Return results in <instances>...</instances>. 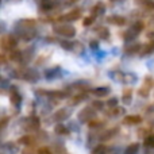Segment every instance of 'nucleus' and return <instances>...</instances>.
<instances>
[{"label":"nucleus","mask_w":154,"mask_h":154,"mask_svg":"<svg viewBox=\"0 0 154 154\" xmlns=\"http://www.w3.org/2000/svg\"><path fill=\"white\" fill-rule=\"evenodd\" d=\"M93 115H95V114H93V109L92 108H84L79 114V119L81 120V122L85 123V122H89V120L93 118Z\"/></svg>","instance_id":"nucleus-4"},{"label":"nucleus","mask_w":154,"mask_h":154,"mask_svg":"<svg viewBox=\"0 0 154 154\" xmlns=\"http://www.w3.org/2000/svg\"><path fill=\"white\" fill-rule=\"evenodd\" d=\"M89 46H91V49H92V50H96V49H99V43L96 42V41H92Z\"/></svg>","instance_id":"nucleus-26"},{"label":"nucleus","mask_w":154,"mask_h":154,"mask_svg":"<svg viewBox=\"0 0 154 154\" xmlns=\"http://www.w3.org/2000/svg\"><path fill=\"white\" fill-rule=\"evenodd\" d=\"M116 99H111V100H109V101H107V104H108V107H115V106H116Z\"/></svg>","instance_id":"nucleus-27"},{"label":"nucleus","mask_w":154,"mask_h":154,"mask_svg":"<svg viewBox=\"0 0 154 154\" xmlns=\"http://www.w3.org/2000/svg\"><path fill=\"white\" fill-rule=\"evenodd\" d=\"M146 8H149V10H154V2H146Z\"/></svg>","instance_id":"nucleus-28"},{"label":"nucleus","mask_w":154,"mask_h":154,"mask_svg":"<svg viewBox=\"0 0 154 154\" xmlns=\"http://www.w3.org/2000/svg\"><path fill=\"white\" fill-rule=\"evenodd\" d=\"M139 150V143H131L125 150V154H137Z\"/></svg>","instance_id":"nucleus-14"},{"label":"nucleus","mask_w":154,"mask_h":154,"mask_svg":"<svg viewBox=\"0 0 154 154\" xmlns=\"http://www.w3.org/2000/svg\"><path fill=\"white\" fill-rule=\"evenodd\" d=\"M92 93L95 96H97V97H104V96H107L109 93V87H100V88H95V89L92 91Z\"/></svg>","instance_id":"nucleus-10"},{"label":"nucleus","mask_w":154,"mask_h":154,"mask_svg":"<svg viewBox=\"0 0 154 154\" xmlns=\"http://www.w3.org/2000/svg\"><path fill=\"white\" fill-rule=\"evenodd\" d=\"M92 107H93V108H96V109H101L104 107V104H103V101H97V100H96V101H93V103H92Z\"/></svg>","instance_id":"nucleus-23"},{"label":"nucleus","mask_w":154,"mask_h":154,"mask_svg":"<svg viewBox=\"0 0 154 154\" xmlns=\"http://www.w3.org/2000/svg\"><path fill=\"white\" fill-rule=\"evenodd\" d=\"M145 146L146 147H154V134L153 135H149L146 139H145Z\"/></svg>","instance_id":"nucleus-18"},{"label":"nucleus","mask_w":154,"mask_h":154,"mask_svg":"<svg viewBox=\"0 0 154 154\" xmlns=\"http://www.w3.org/2000/svg\"><path fill=\"white\" fill-rule=\"evenodd\" d=\"M123 123L127 126H134V125H139L142 123V118L138 116V115H128L123 119Z\"/></svg>","instance_id":"nucleus-5"},{"label":"nucleus","mask_w":154,"mask_h":154,"mask_svg":"<svg viewBox=\"0 0 154 154\" xmlns=\"http://www.w3.org/2000/svg\"><path fill=\"white\" fill-rule=\"evenodd\" d=\"M20 26H23L24 29H32L35 26V20H31V19H24V20H20Z\"/></svg>","instance_id":"nucleus-15"},{"label":"nucleus","mask_w":154,"mask_h":154,"mask_svg":"<svg viewBox=\"0 0 154 154\" xmlns=\"http://www.w3.org/2000/svg\"><path fill=\"white\" fill-rule=\"evenodd\" d=\"M11 101H12V104L16 106V107H18L22 101V96L19 95V92L16 91V88H14V87L11 88Z\"/></svg>","instance_id":"nucleus-9"},{"label":"nucleus","mask_w":154,"mask_h":154,"mask_svg":"<svg viewBox=\"0 0 154 154\" xmlns=\"http://www.w3.org/2000/svg\"><path fill=\"white\" fill-rule=\"evenodd\" d=\"M104 10H106V7H104L103 3H97V4L95 5V7L92 8V15L96 16V15H101V14L104 12Z\"/></svg>","instance_id":"nucleus-12"},{"label":"nucleus","mask_w":154,"mask_h":154,"mask_svg":"<svg viewBox=\"0 0 154 154\" xmlns=\"http://www.w3.org/2000/svg\"><path fill=\"white\" fill-rule=\"evenodd\" d=\"M29 123H30V126H29V128H38V126H39V120L37 119V118H31V119L29 120Z\"/></svg>","instance_id":"nucleus-20"},{"label":"nucleus","mask_w":154,"mask_h":154,"mask_svg":"<svg viewBox=\"0 0 154 154\" xmlns=\"http://www.w3.org/2000/svg\"><path fill=\"white\" fill-rule=\"evenodd\" d=\"M80 16H81V11H80V10H73V11H70V12H68L66 15L61 16L58 20H62V22H73V20H77V19H80Z\"/></svg>","instance_id":"nucleus-3"},{"label":"nucleus","mask_w":154,"mask_h":154,"mask_svg":"<svg viewBox=\"0 0 154 154\" xmlns=\"http://www.w3.org/2000/svg\"><path fill=\"white\" fill-rule=\"evenodd\" d=\"M154 51V41H152L150 43H147L146 46H143V50H142V54H149Z\"/></svg>","instance_id":"nucleus-16"},{"label":"nucleus","mask_w":154,"mask_h":154,"mask_svg":"<svg viewBox=\"0 0 154 154\" xmlns=\"http://www.w3.org/2000/svg\"><path fill=\"white\" fill-rule=\"evenodd\" d=\"M2 48L3 50H14L16 48V39L14 37H3L2 38Z\"/></svg>","instance_id":"nucleus-2"},{"label":"nucleus","mask_w":154,"mask_h":154,"mask_svg":"<svg viewBox=\"0 0 154 154\" xmlns=\"http://www.w3.org/2000/svg\"><path fill=\"white\" fill-rule=\"evenodd\" d=\"M93 20H95V16H89V18H85L84 19V26H91V24L93 23Z\"/></svg>","instance_id":"nucleus-24"},{"label":"nucleus","mask_w":154,"mask_h":154,"mask_svg":"<svg viewBox=\"0 0 154 154\" xmlns=\"http://www.w3.org/2000/svg\"><path fill=\"white\" fill-rule=\"evenodd\" d=\"M56 133L58 134V135H65V134H68V128L65 127L64 125H57Z\"/></svg>","instance_id":"nucleus-17"},{"label":"nucleus","mask_w":154,"mask_h":154,"mask_svg":"<svg viewBox=\"0 0 154 154\" xmlns=\"http://www.w3.org/2000/svg\"><path fill=\"white\" fill-rule=\"evenodd\" d=\"M23 58V53L22 51H19V50H11V53H10V60L11 61H20V60Z\"/></svg>","instance_id":"nucleus-11"},{"label":"nucleus","mask_w":154,"mask_h":154,"mask_svg":"<svg viewBox=\"0 0 154 154\" xmlns=\"http://www.w3.org/2000/svg\"><path fill=\"white\" fill-rule=\"evenodd\" d=\"M19 142H20V143H23V145H26V146H31L32 139H31V137L26 135V137H23V138L19 139Z\"/></svg>","instance_id":"nucleus-19"},{"label":"nucleus","mask_w":154,"mask_h":154,"mask_svg":"<svg viewBox=\"0 0 154 154\" xmlns=\"http://www.w3.org/2000/svg\"><path fill=\"white\" fill-rule=\"evenodd\" d=\"M107 22L112 24H116V26H123L126 23V19L123 16H118V15H112L107 18Z\"/></svg>","instance_id":"nucleus-7"},{"label":"nucleus","mask_w":154,"mask_h":154,"mask_svg":"<svg viewBox=\"0 0 154 154\" xmlns=\"http://www.w3.org/2000/svg\"><path fill=\"white\" fill-rule=\"evenodd\" d=\"M22 77H23L24 80H27L29 82H35L38 79H39V75H38L35 70H31V69H29V70H26V72L22 75Z\"/></svg>","instance_id":"nucleus-6"},{"label":"nucleus","mask_w":154,"mask_h":154,"mask_svg":"<svg viewBox=\"0 0 154 154\" xmlns=\"http://www.w3.org/2000/svg\"><path fill=\"white\" fill-rule=\"evenodd\" d=\"M103 125V122H100V120H89V122H88V126H89V127H100V126Z\"/></svg>","instance_id":"nucleus-22"},{"label":"nucleus","mask_w":154,"mask_h":154,"mask_svg":"<svg viewBox=\"0 0 154 154\" xmlns=\"http://www.w3.org/2000/svg\"><path fill=\"white\" fill-rule=\"evenodd\" d=\"M131 100H133V93H131V89H126L123 92V96H122V101L125 104H130Z\"/></svg>","instance_id":"nucleus-13"},{"label":"nucleus","mask_w":154,"mask_h":154,"mask_svg":"<svg viewBox=\"0 0 154 154\" xmlns=\"http://www.w3.org/2000/svg\"><path fill=\"white\" fill-rule=\"evenodd\" d=\"M99 34H100V37L103 38V39H107V38L109 37V31L106 29V27H103V29H100V32H99Z\"/></svg>","instance_id":"nucleus-21"},{"label":"nucleus","mask_w":154,"mask_h":154,"mask_svg":"<svg viewBox=\"0 0 154 154\" xmlns=\"http://www.w3.org/2000/svg\"><path fill=\"white\" fill-rule=\"evenodd\" d=\"M53 31L58 35H62L65 38H73L76 35V29L70 24H60V26H54Z\"/></svg>","instance_id":"nucleus-1"},{"label":"nucleus","mask_w":154,"mask_h":154,"mask_svg":"<svg viewBox=\"0 0 154 154\" xmlns=\"http://www.w3.org/2000/svg\"><path fill=\"white\" fill-rule=\"evenodd\" d=\"M38 154H51V152L48 147H41V149L38 150Z\"/></svg>","instance_id":"nucleus-25"},{"label":"nucleus","mask_w":154,"mask_h":154,"mask_svg":"<svg viewBox=\"0 0 154 154\" xmlns=\"http://www.w3.org/2000/svg\"><path fill=\"white\" fill-rule=\"evenodd\" d=\"M69 109L68 108H62L60 109V111H57L56 114H54V119L57 120V122H61V120L66 119V118H69Z\"/></svg>","instance_id":"nucleus-8"}]
</instances>
